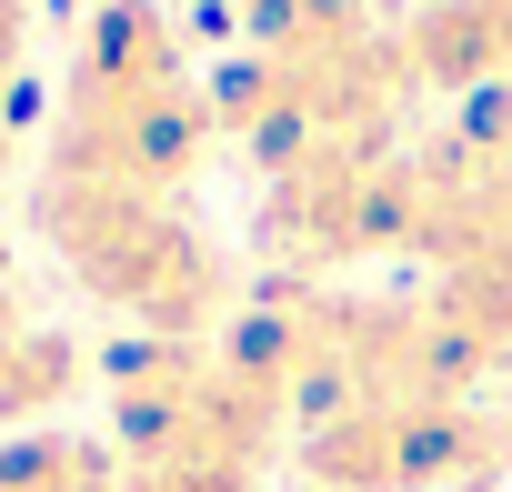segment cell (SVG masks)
I'll return each mask as SVG.
<instances>
[{
  "label": "cell",
  "mask_w": 512,
  "mask_h": 492,
  "mask_svg": "<svg viewBox=\"0 0 512 492\" xmlns=\"http://www.w3.org/2000/svg\"><path fill=\"white\" fill-rule=\"evenodd\" d=\"M0 492H121V452L81 432H11L0 442Z\"/></svg>",
  "instance_id": "277c9868"
},
{
  "label": "cell",
  "mask_w": 512,
  "mask_h": 492,
  "mask_svg": "<svg viewBox=\"0 0 512 492\" xmlns=\"http://www.w3.org/2000/svg\"><path fill=\"white\" fill-rule=\"evenodd\" d=\"M31 221H41V241H51V262H61L101 312H121L131 332L201 342V332L221 322V302H231V272H221V252H211V231H201L181 201L41 171Z\"/></svg>",
  "instance_id": "7a4b0ae2"
},
{
  "label": "cell",
  "mask_w": 512,
  "mask_h": 492,
  "mask_svg": "<svg viewBox=\"0 0 512 492\" xmlns=\"http://www.w3.org/2000/svg\"><path fill=\"white\" fill-rule=\"evenodd\" d=\"M11 161H21V91H0V191H11Z\"/></svg>",
  "instance_id": "52a82bcc"
},
{
  "label": "cell",
  "mask_w": 512,
  "mask_h": 492,
  "mask_svg": "<svg viewBox=\"0 0 512 492\" xmlns=\"http://www.w3.org/2000/svg\"><path fill=\"white\" fill-rule=\"evenodd\" d=\"M512 472V412L492 402H342L302 422V492H492Z\"/></svg>",
  "instance_id": "3957f363"
},
{
  "label": "cell",
  "mask_w": 512,
  "mask_h": 492,
  "mask_svg": "<svg viewBox=\"0 0 512 492\" xmlns=\"http://www.w3.org/2000/svg\"><path fill=\"white\" fill-rule=\"evenodd\" d=\"M21 61H31V0H0V91H21Z\"/></svg>",
  "instance_id": "8992f818"
},
{
  "label": "cell",
  "mask_w": 512,
  "mask_h": 492,
  "mask_svg": "<svg viewBox=\"0 0 512 492\" xmlns=\"http://www.w3.org/2000/svg\"><path fill=\"white\" fill-rule=\"evenodd\" d=\"M81 392V352L61 342V332H0V432H31L51 402H71Z\"/></svg>",
  "instance_id": "5b68a950"
},
{
  "label": "cell",
  "mask_w": 512,
  "mask_h": 492,
  "mask_svg": "<svg viewBox=\"0 0 512 492\" xmlns=\"http://www.w3.org/2000/svg\"><path fill=\"white\" fill-rule=\"evenodd\" d=\"M211 131H221V111H211V81L191 71L181 31L151 11V0H111V11L81 31V51H71L41 171L181 201L201 151H211Z\"/></svg>",
  "instance_id": "6da1fadb"
}]
</instances>
